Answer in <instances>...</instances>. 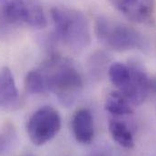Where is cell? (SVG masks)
Here are the masks:
<instances>
[{
    "label": "cell",
    "mask_w": 156,
    "mask_h": 156,
    "mask_svg": "<svg viewBox=\"0 0 156 156\" xmlns=\"http://www.w3.org/2000/svg\"><path fill=\"white\" fill-rule=\"evenodd\" d=\"M39 68L44 75L48 91L63 105L71 106L83 87V79L76 66L67 57L52 55Z\"/></svg>",
    "instance_id": "1"
},
{
    "label": "cell",
    "mask_w": 156,
    "mask_h": 156,
    "mask_svg": "<svg viewBox=\"0 0 156 156\" xmlns=\"http://www.w3.org/2000/svg\"><path fill=\"white\" fill-rule=\"evenodd\" d=\"M25 25L37 29L46 27L41 0H0V41L11 38Z\"/></svg>",
    "instance_id": "2"
},
{
    "label": "cell",
    "mask_w": 156,
    "mask_h": 156,
    "mask_svg": "<svg viewBox=\"0 0 156 156\" xmlns=\"http://www.w3.org/2000/svg\"><path fill=\"white\" fill-rule=\"evenodd\" d=\"M54 35L67 47L81 51L91 44V28L86 16L68 6H55L50 11Z\"/></svg>",
    "instance_id": "3"
},
{
    "label": "cell",
    "mask_w": 156,
    "mask_h": 156,
    "mask_svg": "<svg viewBox=\"0 0 156 156\" xmlns=\"http://www.w3.org/2000/svg\"><path fill=\"white\" fill-rule=\"evenodd\" d=\"M94 33L97 39L107 48L117 52L144 50L147 47L146 40L139 31L105 16H98L95 19Z\"/></svg>",
    "instance_id": "4"
},
{
    "label": "cell",
    "mask_w": 156,
    "mask_h": 156,
    "mask_svg": "<svg viewBox=\"0 0 156 156\" xmlns=\"http://www.w3.org/2000/svg\"><path fill=\"white\" fill-rule=\"evenodd\" d=\"M61 125L60 113L53 106L44 105L30 116L27 124V133L33 144L42 146L58 134Z\"/></svg>",
    "instance_id": "5"
},
{
    "label": "cell",
    "mask_w": 156,
    "mask_h": 156,
    "mask_svg": "<svg viewBox=\"0 0 156 156\" xmlns=\"http://www.w3.org/2000/svg\"><path fill=\"white\" fill-rule=\"evenodd\" d=\"M130 80L127 86L120 92L132 105H142L151 93V78L138 62H131Z\"/></svg>",
    "instance_id": "6"
},
{
    "label": "cell",
    "mask_w": 156,
    "mask_h": 156,
    "mask_svg": "<svg viewBox=\"0 0 156 156\" xmlns=\"http://www.w3.org/2000/svg\"><path fill=\"white\" fill-rule=\"evenodd\" d=\"M112 6L128 20L146 23L152 18L155 0H108Z\"/></svg>",
    "instance_id": "7"
},
{
    "label": "cell",
    "mask_w": 156,
    "mask_h": 156,
    "mask_svg": "<svg viewBox=\"0 0 156 156\" xmlns=\"http://www.w3.org/2000/svg\"><path fill=\"white\" fill-rule=\"evenodd\" d=\"M20 103L19 92L15 76L8 66L0 68V110L14 111Z\"/></svg>",
    "instance_id": "8"
},
{
    "label": "cell",
    "mask_w": 156,
    "mask_h": 156,
    "mask_svg": "<svg viewBox=\"0 0 156 156\" xmlns=\"http://www.w3.org/2000/svg\"><path fill=\"white\" fill-rule=\"evenodd\" d=\"M72 129L78 143L90 144L94 137V117L91 111L86 108L78 109L72 119Z\"/></svg>",
    "instance_id": "9"
},
{
    "label": "cell",
    "mask_w": 156,
    "mask_h": 156,
    "mask_svg": "<svg viewBox=\"0 0 156 156\" xmlns=\"http://www.w3.org/2000/svg\"><path fill=\"white\" fill-rule=\"evenodd\" d=\"M133 105L119 92L115 91L107 94L105 101V110L113 115H128L133 113Z\"/></svg>",
    "instance_id": "10"
},
{
    "label": "cell",
    "mask_w": 156,
    "mask_h": 156,
    "mask_svg": "<svg viewBox=\"0 0 156 156\" xmlns=\"http://www.w3.org/2000/svg\"><path fill=\"white\" fill-rule=\"evenodd\" d=\"M109 132L112 138L120 146L126 149H131L134 146L133 135L123 122L116 119L111 120L109 122Z\"/></svg>",
    "instance_id": "11"
},
{
    "label": "cell",
    "mask_w": 156,
    "mask_h": 156,
    "mask_svg": "<svg viewBox=\"0 0 156 156\" xmlns=\"http://www.w3.org/2000/svg\"><path fill=\"white\" fill-rule=\"evenodd\" d=\"M107 73L110 81L119 92H122L127 86L131 75L129 66L123 63L115 62L110 65Z\"/></svg>",
    "instance_id": "12"
},
{
    "label": "cell",
    "mask_w": 156,
    "mask_h": 156,
    "mask_svg": "<svg viewBox=\"0 0 156 156\" xmlns=\"http://www.w3.org/2000/svg\"><path fill=\"white\" fill-rule=\"evenodd\" d=\"M25 88L31 94H40L48 92L46 80L40 68L31 70L27 74L25 77Z\"/></svg>",
    "instance_id": "13"
},
{
    "label": "cell",
    "mask_w": 156,
    "mask_h": 156,
    "mask_svg": "<svg viewBox=\"0 0 156 156\" xmlns=\"http://www.w3.org/2000/svg\"><path fill=\"white\" fill-rule=\"evenodd\" d=\"M17 143V133L11 122H5L0 128V156L6 155Z\"/></svg>",
    "instance_id": "14"
},
{
    "label": "cell",
    "mask_w": 156,
    "mask_h": 156,
    "mask_svg": "<svg viewBox=\"0 0 156 156\" xmlns=\"http://www.w3.org/2000/svg\"><path fill=\"white\" fill-rule=\"evenodd\" d=\"M109 63L108 55L104 52H96L91 57V70L94 73H101L106 64Z\"/></svg>",
    "instance_id": "15"
}]
</instances>
